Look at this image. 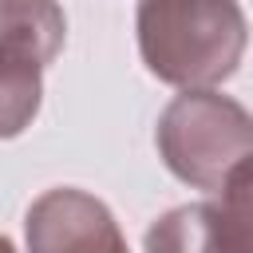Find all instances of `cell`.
<instances>
[{"label":"cell","instance_id":"6da1fadb","mask_svg":"<svg viewBox=\"0 0 253 253\" xmlns=\"http://www.w3.org/2000/svg\"><path fill=\"white\" fill-rule=\"evenodd\" d=\"M138 55L178 91L221 87L245 59V12L237 0H138Z\"/></svg>","mask_w":253,"mask_h":253},{"label":"cell","instance_id":"7a4b0ae2","mask_svg":"<svg viewBox=\"0 0 253 253\" xmlns=\"http://www.w3.org/2000/svg\"><path fill=\"white\" fill-rule=\"evenodd\" d=\"M154 142L178 182L217 194L253 158V119L237 99L213 87H194L162 107Z\"/></svg>","mask_w":253,"mask_h":253},{"label":"cell","instance_id":"3957f363","mask_svg":"<svg viewBox=\"0 0 253 253\" xmlns=\"http://www.w3.org/2000/svg\"><path fill=\"white\" fill-rule=\"evenodd\" d=\"M67 40L59 0H0V138L32 126L43 103V71Z\"/></svg>","mask_w":253,"mask_h":253},{"label":"cell","instance_id":"277c9868","mask_svg":"<svg viewBox=\"0 0 253 253\" xmlns=\"http://www.w3.org/2000/svg\"><path fill=\"white\" fill-rule=\"evenodd\" d=\"M24 241L28 253H130L107 202L75 186L43 190L28 206Z\"/></svg>","mask_w":253,"mask_h":253},{"label":"cell","instance_id":"8992f818","mask_svg":"<svg viewBox=\"0 0 253 253\" xmlns=\"http://www.w3.org/2000/svg\"><path fill=\"white\" fill-rule=\"evenodd\" d=\"M0 253H16V245H12V237H4V233H0Z\"/></svg>","mask_w":253,"mask_h":253},{"label":"cell","instance_id":"5b68a950","mask_svg":"<svg viewBox=\"0 0 253 253\" xmlns=\"http://www.w3.org/2000/svg\"><path fill=\"white\" fill-rule=\"evenodd\" d=\"M146 253H249V233L237 229L217 202H186L146 229Z\"/></svg>","mask_w":253,"mask_h":253}]
</instances>
